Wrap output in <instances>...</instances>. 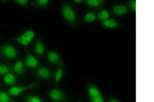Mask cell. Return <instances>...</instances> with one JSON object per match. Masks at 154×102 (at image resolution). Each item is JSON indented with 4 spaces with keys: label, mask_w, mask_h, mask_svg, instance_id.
Wrapping results in <instances>:
<instances>
[{
    "label": "cell",
    "mask_w": 154,
    "mask_h": 102,
    "mask_svg": "<svg viewBox=\"0 0 154 102\" xmlns=\"http://www.w3.org/2000/svg\"><path fill=\"white\" fill-rule=\"evenodd\" d=\"M61 12L63 18L72 26H75L77 23L76 14L71 5L65 3L62 5Z\"/></svg>",
    "instance_id": "1"
},
{
    "label": "cell",
    "mask_w": 154,
    "mask_h": 102,
    "mask_svg": "<svg viewBox=\"0 0 154 102\" xmlns=\"http://www.w3.org/2000/svg\"><path fill=\"white\" fill-rule=\"evenodd\" d=\"M0 54L5 58L10 60L16 59L18 56V52L11 44H5L0 46Z\"/></svg>",
    "instance_id": "2"
},
{
    "label": "cell",
    "mask_w": 154,
    "mask_h": 102,
    "mask_svg": "<svg viewBox=\"0 0 154 102\" xmlns=\"http://www.w3.org/2000/svg\"><path fill=\"white\" fill-rule=\"evenodd\" d=\"M35 35V33L33 30H28L17 37L15 41L22 46H27L33 40Z\"/></svg>",
    "instance_id": "3"
},
{
    "label": "cell",
    "mask_w": 154,
    "mask_h": 102,
    "mask_svg": "<svg viewBox=\"0 0 154 102\" xmlns=\"http://www.w3.org/2000/svg\"><path fill=\"white\" fill-rule=\"evenodd\" d=\"M36 85V83H33L26 86H14L9 89V93L10 95L11 96H18L24 91L33 89Z\"/></svg>",
    "instance_id": "4"
},
{
    "label": "cell",
    "mask_w": 154,
    "mask_h": 102,
    "mask_svg": "<svg viewBox=\"0 0 154 102\" xmlns=\"http://www.w3.org/2000/svg\"><path fill=\"white\" fill-rule=\"evenodd\" d=\"M49 98L56 102H63L67 100L65 94L58 89H54L50 91L48 93Z\"/></svg>",
    "instance_id": "5"
},
{
    "label": "cell",
    "mask_w": 154,
    "mask_h": 102,
    "mask_svg": "<svg viewBox=\"0 0 154 102\" xmlns=\"http://www.w3.org/2000/svg\"><path fill=\"white\" fill-rule=\"evenodd\" d=\"M47 59L52 65L61 66L63 64V61L57 52L54 51H49L47 54Z\"/></svg>",
    "instance_id": "6"
},
{
    "label": "cell",
    "mask_w": 154,
    "mask_h": 102,
    "mask_svg": "<svg viewBox=\"0 0 154 102\" xmlns=\"http://www.w3.org/2000/svg\"><path fill=\"white\" fill-rule=\"evenodd\" d=\"M26 55L25 60L26 66L29 68H35L40 65V62L35 57L26 49Z\"/></svg>",
    "instance_id": "7"
},
{
    "label": "cell",
    "mask_w": 154,
    "mask_h": 102,
    "mask_svg": "<svg viewBox=\"0 0 154 102\" xmlns=\"http://www.w3.org/2000/svg\"><path fill=\"white\" fill-rule=\"evenodd\" d=\"M36 75L40 78L44 79H51L52 76L51 72L46 67H42L37 69L36 71Z\"/></svg>",
    "instance_id": "8"
},
{
    "label": "cell",
    "mask_w": 154,
    "mask_h": 102,
    "mask_svg": "<svg viewBox=\"0 0 154 102\" xmlns=\"http://www.w3.org/2000/svg\"><path fill=\"white\" fill-rule=\"evenodd\" d=\"M13 69L15 72L20 75L23 76L25 73L24 64L23 61L20 59L14 63Z\"/></svg>",
    "instance_id": "9"
},
{
    "label": "cell",
    "mask_w": 154,
    "mask_h": 102,
    "mask_svg": "<svg viewBox=\"0 0 154 102\" xmlns=\"http://www.w3.org/2000/svg\"><path fill=\"white\" fill-rule=\"evenodd\" d=\"M34 50L35 53L40 56H43L45 51L44 42L42 39H39L34 46Z\"/></svg>",
    "instance_id": "10"
},
{
    "label": "cell",
    "mask_w": 154,
    "mask_h": 102,
    "mask_svg": "<svg viewBox=\"0 0 154 102\" xmlns=\"http://www.w3.org/2000/svg\"><path fill=\"white\" fill-rule=\"evenodd\" d=\"M88 92L89 99L102 95L99 89L93 84H90L88 85Z\"/></svg>",
    "instance_id": "11"
},
{
    "label": "cell",
    "mask_w": 154,
    "mask_h": 102,
    "mask_svg": "<svg viewBox=\"0 0 154 102\" xmlns=\"http://www.w3.org/2000/svg\"><path fill=\"white\" fill-rule=\"evenodd\" d=\"M3 79L5 83L8 85L14 86L16 84V77L13 74L10 72L4 75Z\"/></svg>",
    "instance_id": "12"
},
{
    "label": "cell",
    "mask_w": 154,
    "mask_h": 102,
    "mask_svg": "<svg viewBox=\"0 0 154 102\" xmlns=\"http://www.w3.org/2000/svg\"><path fill=\"white\" fill-rule=\"evenodd\" d=\"M127 8L123 6L116 5L113 8V11L115 14L118 15L125 14L127 12Z\"/></svg>",
    "instance_id": "13"
},
{
    "label": "cell",
    "mask_w": 154,
    "mask_h": 102,
    "mask_svg": "<svg viewBox=\"0 0 154 102\" xmlns=\"http://www.w3.org/2000/svg\"><path fill=\"white\" fill-rule=\"evenodd\" d=\"M0 102H16L10 97L6 92L2 91L0 93Z\"/></svg>",
    "instance_id": "14"
},
{
    "label": "cell",
    "mask_w": 154,
    "mask_h": 102,
    "mask_svg": "<svg viewBox=\"0 0 154 102\" xmlns=\"http://www.w3.org/2000/svg\"><path fill=\"white\" fill-rule=\"evenodd\" d=\"M96 14L94 12H88L84 17L83 20L86 22H91L96 20Z\"/></svg>",
    "instance_id": "15"
},
{
    "label": "cell",
    "mask_w": 154,
    "mask_h": 102,
    "mask_svg": "<svg viewBox=\"0 0 154 102\" xmlns=\"http://www.w3.org/2000/svg\"><path fill=\"white\" fill-rule=\"evenodd\" d=\"M63 71L61 66L57 69L54 76V79L56 83H58L60 81L63 76Z\"/></svg>",
    "instance_id": "16"
},
{
    "label": "cell",
    "mask_w": 154,
    "mask_h": 102,
    "mask_svg": "<svg viewBox=\"0 0 154 102\" xmlns=\"http://www.w3.org/2000/svg\"><path fill=\"white\" fill-rule=\"evenodd\" d=\"M86 2L88 6L91 7H96L100 6L102 1L98 0H87Z\"/></svg>",
    "instance_id": "17"
},
{
    "label": "cell",
    "mask_w": 154,
    "mask_h": 102,
    "mask_svg": "<svg viewBox=\"0 0 154 102\" xmlns=\"http://www.w3.org/2000/svg\"><path fill=\"white\" fill-rule=\"evenodd\" d=\"M10 69L9 67L5 64L0 65V75H5L9 73Z\"/></svg>",
    "instance_id": "18"
},
{
    "label": "cell",
    "mask_w": 154,
    "mask_h": 102,
    "mask_svg": "<svg viewBox=\"0 0 154 102\" xmlns=\"http://www.w3.org/2000/svg\"><path fill=\"white\" fill-rule=\"evenodd\" d=\"M104 25L108 28H115L117 25V24L114 20L109 19L104 22Z\"/></svg>",
    "instance_id": "19"
},
{
    "label": "cell",
    "mask_w": 154,
    "mask_h": 102,
    "mask_svg": "<svg viewBox=\"0 0 154 102\" xmlns=\"http://www.w3.org/2000/svg\"><path fill=\"white\" fill-rule=\"evenodd\" d=\"M109 14L108 12L106 11H101L98 14V17L99 20L101 21H105L109 17Z\"/></svg>",
    "instance_id": "20"
},
{
    "label": "cell",
    "mask_w": 154,
    "mask_h": 102,
    "mask_svg": "<svg viewBox=\"0 0 154 102\" xmlns=\"http://www.w3.org/2000/svg\"><path fill=\"white\" fill-rule=\"evenodd\" d=\"M50 1L48 0H37L34 1L35 4L36 5L42 7H45L48 5Z\"/></svg>",
    "instance_id": "21"
},
{
    "label": "cell",
    "mask_w": 154,
    "mask_h": 102,
    "mask_svg": "<svg viewBox=\"0 0 154 102\" xmlns=\"http://www.w3.org/2000/svg\"><path fill=\"white\" fill-rule=\"evenodd\" d=\"M26 102H42V100L38 97L34 96L27 97Z\"/></svg>",
    "instance_id": "22"
},
{
    "label": "cell",
    "mask_w": 154,
    "mask_h": 102,
    "mask_svg": "<svg viewBox=\"0 0 154 102\" xmlns=\"http://www.w3.org/2000/svg\"><path fill=\"white\" fill-rule=\"evenodd\" d=\"M91 102H105L102 95L95 97L89 99Z\"/></svg>",
    "instance_id": "23"
},
{
    "label": "cell",
    "mask_w": 154,
    "mask_h": 102,
    "mask_svg": "<svg viewBox=\"0 0 154 102\" xmlns=\"http://www.w3.org/2000/svg\"><path fill=\"white\" fill-rule=\"evenodd\" d=\"M14 2L20 6H25L28 4L29 1L27 0H17Z\"/></svg>",
    "instance_id": "24"
},
{
    "label": "cell",
    "mask_w": 154,
    "mask_h": 102,
    "mask_svg": "<svg viewBox=\"0 0 154 102\" xmlns=\"http://www.w3.org/2000/svg\"><path fill=\"white\" fill-rule=\"evenodd\" d=\"M107 102H122L120 99L116 98H112L108 101Z\"/></svg>",
    "instance_id": "25"
},
{
    "label": "cell",
    "mask_w": 154,
    "mask_h": 102,
    "mask_svg": "<svg viewBox=\"0 0 154 102\" xmlns=\"http://www.w3.org/2000/svg\"><path fill=\"white\" fill-rule=\"evenodd\" d=\"M130 6L131 8H132L134 10L136 11V2L135 1H133L131 2Z\"/></svg>",
    "instance_id": "26"
},
{
    "label": "cell",
    "mask_w": 154,
    "mask_h": 102,
    "mask_svg": "<svg viewBox=\"0 0 154 102\" xmlns=\"http://www.w3.org/2000/svg\"><path fill=\"white\" fill-rule=\"evenodd\" d=\"M73 2L76 4H79L81 3L82 1H81V0H74V1H73Z\"/></svg>",
    "instance_id": "27"
}]
</instances>
